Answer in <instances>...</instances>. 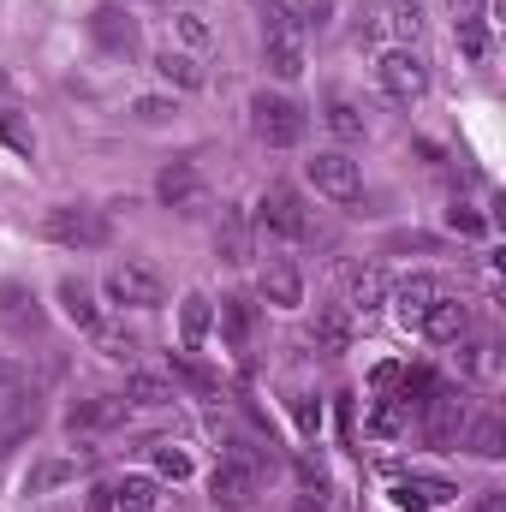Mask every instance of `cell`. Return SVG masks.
I'll return each instance as SVG.
<instances>
[{
  "mask_svg": "<svg viewBox=\"0 0 506 512\" xmlns=\"http://www.w3.org/2000/svg\"><path fill=\"white\" fill-rule=\"evenodd\" d=\"M399 376H405L399 364H376V376H370V382H376V387H399Z\"/></svg>",
  "mask_w": 506,
  "mask_h": 512,
  "instance_id": "ee69618b",
  "label": "cell"
},
{
  "mask_svg": "<svg viewBox=\"0 0 506 512\" xmlns=\"http://www.w3.org/2000/svg\"><path fill=\"white\" fill-rule=\"evenodd\" d=\"M179 393L167 376H149V370H131L126 376V405H173Z\"/></svg>",
  "mask_w": 506,
  "mask_h": 512,
  "instance_id": "484cf974",
  "label": "cell"
},
{
  "mask_svg": "<svg viewBox=\"0 0 506 512\" xmlns=\"http://www.w3.org/2000/svg\"><path fill=\"white\" fill-rule=\"evenodd\" d=\"M90 36H96L108 54H120V60L137 54V24H131V12H120V6H96V12H90Z\"/></svg>",
  "mask_w": 506,
  "mask_h": 512,
  "instance_id": "9a60e30c",
  "label": "cell"
},
{
  "mask_svg": "<svg viewBox=\"0 0 506 512\" xmlns=\"http://www.w3.org/2000/svg\"><path fill=\"white\" fill-rule=\"evenodd\" d=\"M131 114H137L143 126H167V120L179 114V102H167V96H137V102H131Z\"/></svg>",
  "mask_w": 506,
  "mask_h": 512,
  "instance_id": "d590c367",
  "label": "cell"
},
{
  "mask_svg": "<svg viewBox=\"0 0 506 512\" xmlns=\"http://www.w3.org/2000/svg\"><path fill=\"white\" fill-rule=\"evenodd\" d=\"M292 417H298L304 435H316V429H322V399H316V393H292Z\"/></svg>",
  "mask_w": 506,
  "mask_h": 512,
  "instance_id": "f35d334b",
  "label": "cell"
},
{
  "mask_svg": "<svg viewBox=\"0 0 506 512\" xmlns=\"http://www.w3.org/2000/svg\"><path fill=\"white\" fill-rule=\"evenodd\" d=\"M0 96H12V78H6V72H0Z\"/></svg>",
  "mask_w": 506,
  "mask_h": 512,
  "instance_id": "c3c4849f",
  "label": "cell"
},
{
  "mask_svg": "<svg viewBox=\"0 0 506 512\" xmlns=\"http://www.w3.org/2000/svg\"><path fill=\"white\" fill-rule=\"evenodd\" d=\"M262 60L280 84H292L304 72V36H298V18L286 0H268L262 6Z\"/></svg>",
  "mask_w": 506,
  "mask_h": 512,
  "instance_id": "7a4b0ae2",
  "label": "cell"
},
{
  "mask_svg": "<svg viewBox=\"0 0 506 512\" xmlns=\"http://www.w3.org/2000/svg\"><path fill=\"white\" fill-rule=\"evenodd\" d=\"M173 30H179V42H185V48H209V42H215L209 18H203V12H191V6H185V12H173Z\"/></svg>",
  "mask_w": 506,
  "mask_h": 512,
  "instance_id": "d6a6232c",
  "label": "cell"
},
{
  "mask_svg": "<svg viewBox=\"0 0 506 512\" xmlns=\"http://www.w3.org/2000/svg\"><path fill=\"white\" fill-rule=\"evenodd\" d=\"M155 78L173 84V90H203V66L185 48H155Z\"/></svg>",
  "mask_w": 506,
  "mask_h": 512,
  "instance_id": "ffe728a7",
  "label": "cell"
},
{
  "mask_svg": "<svg viewBox=\"0 0 506 512\" xmlns=\"http://www.w3.org/2000/svg\"><path fill=\"white\" fill-rule=\"evenodd\" d=\"M42 423V399L36 393H12V411H6V429H0V447H18L30 429Z\"/></svg>",
  "mask_w": 506,
  "mask_h": 512,
  "instance_id": "603a6c76",
  "label": "cell"
},
{
  "mask_svg": "<svg viewBox=\"0 0 506 512\" xmlns=\"http://www.w3.org/2000/svg\"><path fill=\"white\" fill-rule=\"evenodd\" d=\"M304 179H310L328 203H346V209L364 197V173H358V161L340 155V149H316V155L304 161Z\"/></svg>",
  "mask_w": 506,
  "mask_h": 512,
  "instance_id": "8992f818",
  "label": "cell"
},
{
  "mask_svg": "<svg viewBox=\"0 0 506 512\" xmlns=\"http://www.w3.org/2000/svg\"><path fill=\"white\" fill-rule=\"evenodd\" d=\"M376 78L393 102H417V96L429 90V72H423V60H417L411 48H387L376 60Z\"/></svg>",
  "mask_w": 506,
  "mask_h": 512,
  "instance_id": "30bf717a",
  "label": "cell"
},
{
  "mask_svg": "<svg viewBox=\"0 0 506 512\" xmlns=\"http://www.w3.org/2000/svg\"><path fill=\"white\" fill-rule=\"evenodd\" d=\"M167 376H179L185 387H197L203 399H215V393H221V376H215V370H203V364H191V352H173V358H167Z\"/></svg>",
  "mask_w": 506,
  "mask_h": 512,
  "instance_id": "83f0119b",
  "label": "cell"
},
{
  "mask_svg": "<svg viewBox=\"0 0 506 512\" xmlns=\"http://www.w3.org/2000/svg\"><path fill=\"white\" fill-rule=\"evenodd\" d=\"M393 477H399V471H393ZM399 483H405L417 501H429V507H441V501H459V489H453V483H441V477H417V471H411V477H399Z\"/></svg>",
  "mask_w": 506,
  "mask_h": 512,
  "instance_id": "836d02e7",
  "label": "cell"
},
{
  "mask_svg": "<svg viewBox=\"0 0 506 512\" xmlns=\"http://www.w3.org/2000/svg\"><path fill=\"white\" fill-rule=\"evenodd\" d=\"M155 471L173 477V483H185V477H191V453H179V447H155Z\"/></svg>",
  "mask_w": 506,
  "mask_h": 512,
  "instance_id": "ab89813d",
  "label": "cell"
},
{
  "mask_svg": "<svg viewBox=\"0 0 506 512\" xmlns=\"http://www.w3.org/2000/svg\"><path fill=\"white\" fill-rule=\"evenodd\" d=\"M126 417H131L126 393H90V399H72V405H66V435H72V441L108 435V429H120Z\"/></svg>",
  "mask_w": 506,
  "mask_h": 512,
  "instance_id": "ba28073f",
  "label": "cell"
},
{
  "mask_svg": "<svg viewBox=\"0 0 506 512\" xmlns=\"http://www.w3.org/2000/svg\"><path fill=\"white\" fill-rule=\"evenodd\" d=\"M102 286H108V298H114L120 310H155V304L167 298V280H161L149 262H114Z\"/></svg>",
  "mask_w": 506,
  "mask_h": 512,
  "instance_id": "52a82bcc",
  "label": "cell"
},
{
  "mask_svg": "<svg viewBox=\"0 0 506 512\" xmlns=\"http://www.w3.org/2000/svg\"><path fill=\"white\" fill-rule=\"evenodd\" d=\"M114 507L120 512H161V483L155 477H120L114 483Z\"/></svg>",
  "mask_w": 506,
  "mask_h": 512,
  "instance_id": "cb8c5ba5",
  "label": "cell"
},
{
  "mask_svg": "<svg viewBox=\"0 0 506 512\" xmlns=\"http://www.w3.org/2000/svg\"><path fill=\"white\" fill-rule=\"evenodd\" d=\"M465 417H471L465 387H453V382H435L423 393V405H417V429H423V441H429L435 453H453V447H459Z\"/></svg>",
  "mask_w": 506,
  "mask_h": 512,
  "instance_id": "6da1fadb",
  "label": "cell"
},
{
  "mask_svg": "<svg viewBox=\"0 0 506 512\" xmlns=\"http://www.w3.org/2000/svg\"><path fill=\"white\" fill-rule=\"evenodd\" d=\"M221 256L227 262H251V239H245V215L221 209Z\"/></svg>",
  "mask_w": 506,
  "mask_h": 512,
  "instance_id": "f546056e",
  "label": "cell"
},
{
  "mask_svg": "<svg viewBox=\"0 0 506 512\" xmlns=\"http://www.w3.org/2000/svg\"><path fill=\"white\" fill-rule=\"evenodd\" d=\"M72 477H78L72 459H48L42 471H30V495H42V489H54V483H72Z\"/></svg>",
  "mask_w": 506,
  "mask_h": 512,
  "instance_id": "8d00e7d4",
  "label": "cell"
},
{
  "mask_svg": "<svg viewBox=\"0 0 506 512\" xmlns=\"http://www.w3.org/2000/svg\"><path fill=\"white\" fill-rule=\"evenodd\" d=\"M417 328H423L435 346H459V340L471 334V304H465V298H435Z\"/></svg>",
  "mask_w": 506,
  "mask_h": 512,
  "instance_id": "5bb4252c",
  "label": "cell"
},
{
  "mask_svg": "<svg viewBox=\"0 0 506 512\" xmlns=\"http://www.w3.org/2000/svg\"><path fill=\"white\" fill-rule=\"evenodd\" d=\"M411 399H399V393H387V399H376V411H370V435H399L405 423H411Z\"/></svg>",
  "mask_w": 506,
  "mask_h": 512,
  "instance_id": "f1b7e54d",
  "label": "cell"
},
{
  "mask_svg": "<svg viewBox=\"0 0 506 512\" xmlns=\"http://www.w3.org/2000/svg\"><path fill=\"white\" fill-rule=\"evenodd\" d=\"M459 54H465V60H483V54H489V30H483L477 18H459Z\"/></svg>",
  "mask_w": 506,
  "mask_h": 512,
  "instance_id": "74e56055",
  "label": "cell"
},
{
  "mask_svg": "<svg viewBox=\"0 0 506 512\" xmlns=\"http://www.w3.org/2000/svg\"><path fill=\"white\" fill-rule=\"evenodd\" d=\"M256 483H262V477H256L245 459H221L215 477H209V501L227 507V512H245L256 501Z\"/></svg>",
  "mask_w": 506,
  "mask_h": 512,
  "instance_id": "7c38bea8",
  "label": "cell"
},
{
  "mask_svg": "<svg viewBox=\"0 0 506 512\" xmlns=\"http://www.w3.org/2000/svg\"><path fill=\"white\" fill-rule=\"evenodd\" d=\"M221 334H227V346L233 352H245L256 334V298H245V292H233V298H221Z\"/></svg>",
  "mask_w": 506,
  "mask_h": 512,
  "instance_id": "44dd1931",
  "label": "cell"
},
{
  "mask_svg": "<svg viewBox=\"0 0 506 512\" xmlns=\"http://www.w3.org/2000/svg\"><path fill=\"white\" fill-rule=\"evenodd\" d=\"M316 346H322V352H346V346H352V310H346V304H328V310L316 316Z\"/></svg>",
  "mask_w": 506,
  "mask_h": 512,
  "instance_id": "d4e9b609",
  "label": "cell"
},
{
  "mask_svg": "<svg viewBox=\"0 0 506 512\" xmlns=\"http://www.w3.org/2000/svg\"><path fill=\"white\" fill-rule=\"evenodd\" d=\"M0 328H6L12 340H36V334L48 328L42 298H36L30 280H0Z\"/></svg>",
  "mask_w": 506,
  "mask_h": 512,
  "instance_id": "9c48e42d",
  "label": "cell"
},
{
  "mask_svg": "<svg viewBox=\"0 0 506 512\" xmlns=\"http://www.w3.org/2000/svg\"><path fill=\"white\" fill-rule=\"evenodd\" d=\"M322 120H328V131H334L340 143H358V137H364V114H358V108H352L346 96H328Z\"/></svg>",
  "mask_w": 506,
  "mask_h": 512,
  "instance_id": "4316f807",
  "label": "cell"
},
{
  "mask_svg": "<svg viewBox=\"0 0 506 512\" xmlns=\"http://www.w3.org/2000/svg\"><path fill=\"white\" fill-rule=\"evenodd\" d=\"M48 245H66V251H96V245H108V215L102 209H78V203H60V209H48L42 215V227H36Z\"/></svg>",
  "mask_w": 506,
  "mask_h": 512,
  "instance_id": "277c9868",
  "label": "cell"
},
{
  "mask_svg": "<svg viewBox=\"0 0 506 512\" xmlns=\"http://www.w3.org/2000/svg\"><path fill=\"white\" fill-rule=\"evenodd\" d=\"M209 322H215V304H209L203 292H185V298H179V346L197 352L203 334H209Z\"/></svg>",
  "mask_w": 506,
  "mask_h": 512,
  "instance_id": "7402d4cb",
  "label": "cell"
},
{
  "mask_svg": "<svg viewBox=\"0 0 506 512\" xmlns=\"http://www.w3.org/2000/svg\"><path fill=\"white\" fill-rule=\"evenodd\" d=\"M256 227L274 233L280 245H304L310 239V209H304V197L292 185H268L262 203H256Z\"/></svg>",
  "mask_w": 506,
  "mask_h": 512,
  "instance_id": "5b68a950",
  "label": "cell"
},
{
  "mask_svg": "<svg viewBox=\"0 0 506 512\" xmlns=\"http://www.w3.org/2000/svg\"><path fill=\"white\" fill-rule=\"evenodd\" d=\"M447 227H453L459 239H483V233H489V221H483V215H471V209H459V203L447 209Z\"/></svg>",
  "mask_w": 506,
  "mask_h": 512,
  "instance_id": "60d3db41",
  "label": "cell"
},
{
  "mask_svg": "<svg viewBox=\"0 0 506 512\" xmlns=\"http://www.w3.org/2000/svg\"><path fill=\"white\" fill-rule=\"evenodd\" d=\"M18 382V370H12V364H0V399H6V387Z\"/></svg>",
  "mask_w": 506,
  "mask_h": 512,
  "instance_id": "7dc6e473",
  "label": "cell"
},
{
  "mask_svg": "<svg viewBox=\"0 0 506 512\" xmlns=\"http://www.w3.org/2000/svg\"><path fill=\"white\" fill-rule=\"evenodd\" d=\"M435 298H441V286H435L429 274H411V280H399V286H393V316H399L405 328H417V322L429 316V304H435Z\"/></svg>",
  "mask_w": 506,
  "mask_h": 512,
  "instance_id": "ac0fdd59",
  "label": "cell"
},
{
  "mask_svg": "<svg viewBox=\"0 0 506 512\" xmlns=\"http://www.w3.org/2000/svg\"><path fill=\"white\" fill-rule=\"evenodd\" d=\"M256 298L274 304V310H298V304H304V280H298V268H292L286 256L262 262V274H256Z\"/></svg>",
  "mask_w": 506,
  "mask_h": 512,
  "instance_id": "4fadbf2b",
  "label": "cell"
},
{
  "mask_svg": "<svg viewBox=\"0 0 506 512\" xmlns=\"http://www.w3.org/2000/svg\"><path fill=\"white\" fill-rule=\"evenodd\" d=\"M90 512H114V489H90Z\"/></svg>",
  "mask_w": 506,
  "mask_h": 512,
  "instance_id": "bcb514c9",
  "label": "cell"
},
{
  "mask_svg": "<svg viewBox=\"0 0 506 512\" xmlns=\"http://www.w3.org/2000/svg\"><path fill=\"white\" fill-rule=\"evenodd\" d=\"M54 298H60V310H66V322H72V328H84V334H96V328H102V304H96L90 280L66 274V280L54 286Z\"/></svg>",
  "mask_w": 506,
  "mask_h": 512,
  "instance_id": "2e32d148",
  "label": "cell"
},
{
  "mask_svg": "<svg viewBox=\"0 0 506 512\" xmlns=\"http://www.w3.org/2000/svg\"><path fill=\"white\" fill-rule=\"evenodd\" d=\"M0 143H6L12 155H24V161L36 155V131H30V120H18L12 108H0Z\"/></svg>",
  "mask_w": 506,
  "mask_h": 512,
  "instance_id": "4dcf8cb0",
  "label": "cell"
},
{
  "mask_svg": "<svg viewBox=\"0 0 506 512\" xmlns=\"http://www.w3.org/2000/svg\"><path fill=\"white\" fill-rule=\"evenodd\" d=\"M96 352H102V358H114V364H131V358H137V334L102 322V328H96Z\"/></svg>",
  "mask_w": 506,
  "mask_h": 512,
  "instance_id": "1f68e13d",
  "label": "cell"
},
{
  "mask_svg": "<svg viewBox=\"0 0 506 512\" xmlns=\"http://www.w3.org/2000/svg\"><path fill=\"white\" fill-rule=\"evenodd\" d=\"M292 512H352V507H346V495H298Z\"/></svg>",
  "mask_w": 506,
  "mask_h": 512,
  "instance_id": "b9f144b4",
  "label": "cell"
},
{
  "mask_svg": "<svg viewBox=\"0 0 506 512\" xmlns=\"http://www.w3.org/2000/svg\"><path fill=\"white\" fill-rule=\"evenodd\" d=\"M393 501H399V512H429V501H417L405 483H393Z\"/></svg>",
  "mask_w": 506,
  "mask_h": 512,
  "instance_id": "7bdbcfd3",
  "label": "cell"
},
{
  "mask_svg": "<svg viewBox=\"0 0 506 512\" xmlns=\"http://www.w3.org/2000/svg\"><path fill=\"white\" fill-rule=\"evenodd\" d=\"M155 197H161L167 209H191V203L203 197V173H197L191 161H167L161 179H155Z\"/></svg>",
  "mask_w": 506,
  "mask_h": 512,
  "instance_id": "e0dca14e",
  "label": "cell"
},
{
  "mask_svg": "<svg viewBox=\"0 0 506 512\" xmlns=\"http://www.w3.org/2000/svg\"><path fill=\"white\" fill-rule=\"evenodd\" d=\"M387 30H393V36H417V30H423L417 0H393V6H387Z\"/></svg>",
  "mask_w": 506,
  "mask_h": 512,
  "instance_id": "e575fe53",
  "label": "cell"
},
{
  "mask_svg": "<svg viewBox=\"0 0 506 512\" xmlns=\"http://www.w3.org/2000/svg\"><path fill=\"white\" fill-rule=\"evenodd\" d=\"M477 512H506V489H489V495L477 501Z\"/></svg>",
  "mask_w": 506,
  "mask_h": 512,
  "instance_id": "f6af8a7d",
  "label": "cell"
},
{
  "mask_svg": "<svg viewBox=\"0 0 506 512\" xmlns=\"http://www.w3.org/2000/svg\"><path fill=\"white\" fill-rule=\"evenodd\" d=\"M251 131L268 143V149H292V143H304V131H310V114L292 102V96H274V90H256L251 96Z\"/></svg>",
  "mask_w": 506,
  "mask_h": 512,
  "instance_id": "3957f363",
  "label": "cell"
},
{
  "mask_svg": "<svg viewBox=\"0 0 506 512\" xmlns=\"http://www.w3.org/2000/svg\"><path fill=\"white\" fill-rule=\"evenodd\" d=\"M381 298H387V274H381L376 262H346L340 268V304L352 316H370Z\"/></svg>",
  "mask_w": 506,
  "mask_h": 512,
  "instance_id": "8fae6325",
  "label": "cell"
},
{
  "mask_svg": "<svg viewBox=\"0 0 506 512\" xmlns=\"http://www.w3.org/2000/svg\"><path fill=\"white\" fill-rule=\"evenodd\" d=\"M459 447H471L477 459H501V453H506V423H501V411L465 417V435H459Z\"/></svg>",
  "mask_w": 506,
  "mask_h": 512,
  "instance_id": "d6986e66",
  "label": "cell"
}]
</instances>
